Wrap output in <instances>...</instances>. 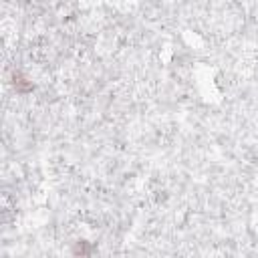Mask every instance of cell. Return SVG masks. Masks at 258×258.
<instances>
[{"label": "cell", "instance_id": "6da1fadb", "mask_svg": "<svg viewBox=\"0 0 258 258\" xmlns=\"http://www.w3.org/2000/svg\"><path fill=\"white\" fill-rule=\"evenodd\" d=\"M12 85H14L16 93H20V95H26V93H30V91L34 89L32 81H28L20 71H14V73H12Z\"/></svg>", "mask_w": 258, "mask_h": 258}, {"label": "cell", "instance_id": "7a4b0ae2", "mask_svg": "<svg viewBox=\"0 0 258 258\" xmlns=\"http://www.w3.org/2000/svg\"><path fill=\"white\" fill-rule=\"evenodd\" d=\"M87 244H89V242H77L75 248H73V254H77V256H79V254H81V256H89V254H93L95 248H89Z\"/></svg>", "mask_w": 258, "mask_h": 258}]
</instances>
